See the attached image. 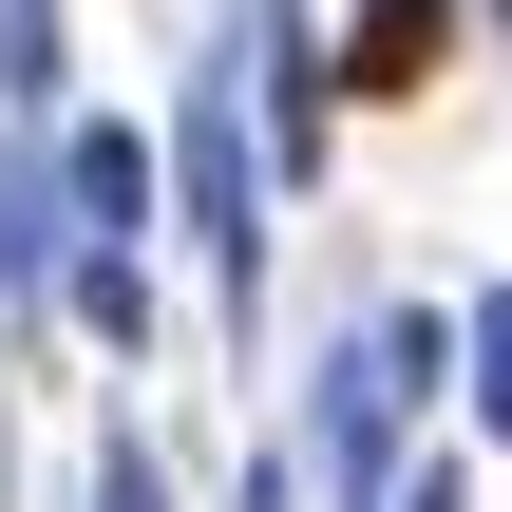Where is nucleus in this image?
Returning <instances> with one entry per match:
<instances>
[{"mask_svg":"<svg viewBox=\"0 0 512 512\" xmlns=\"http://www.w3.org/2000/svg\"><path fill=\"white\" fill-rule=\"evenodd\" d=\"M95 512H171V475H152V456L114 437V456H95Z\"/></svg>","mask_w":512,"mask_h":512,"instance_id":"7","label":"nucleus"},{"mask_svg":"<svg viewBox=\"0 0 512 512\" xmlns=\"http://www.w3.org/2000/svg\"><path fill=\"white\" fill-rule=\"evenodd\" d=\"M171 171H190V228H209V304L247 323V285H266V228H247V95H228V76H190V114H171Z\"/></svg>","mask_w":512,"mask_h":512,"instance_id":"2","label":"nucleus"},{"mask_svg":"<svg viewBox=\"0 0 512 512\" xmlns=\"http://www.w3.org/2000/svg\"><path fill=\"white\" fill-rule=\"evenodd\" d=\"M475 418H494V437H512V285H494V304H475Z\"/></svg>","mask_w":512,"mask_h":512,"instance_id":"6","label":"nucleus"},{"mask_svg":"<svg viewBox=\"0 0 512 512\" xmlns=\"http://www.w3.org/2000/svg\"><path fill=\"white\" fill-rule=\"evenodd\" d=\"M437 38H456V0H361V19H342V95H418Z\"/></svg>","mask_w":512,"mask_h":512,"instance_id":"4","label":"nucleus"},{"mask_svg":"<svg viewBox=\"0 0 512 512\" xmlns=\"http://www.w3.org/2000/svg\"><path fill=\"white\" fill-rule=\"evenodd\" d=\"M399 512H456V475H437V494H399Z\"/></svg>","mask_w":512,"mask_h":512,"instance_id":"8","label":"nucleus"},{"mask_svg":"<svg viewBox=\"0 0 512 512\" xmlns=\"http://www.w3.org/2000/svg\"><path fill=\"white\" fill-rule=\"evenodd\" d=\"M0 95H57V0H0Z\"/></svg>","mask_w":512,"mask_h":512,"instance_id":"5","label":"nucleus"},{"mask_svg":"<svg viewBox=\"0 0 512 512\" xmlns=\"http://www.w3.org/2000/svg\"><path fill=\"white\" fill-rule=\"evenodd\" d=\"M57 171H76V323L114 342V323H133V209H152V152L76 114V152H57Z\"/></svg>","mask_w":512,"mask_h":512,"instance_id":"3","label":"nucleus"},{"mask_svg":"<svg viewBox=\"0 0 512 512\" xmlns=\"http://www.w3.org/2000/svg\"><path fill=\"white\" fill-rule=\"evenodd\" d=\"M418 380H437V323H418V304L323 361V494L342 512H399V418H418Z\"/></svg>","mask_w":512,"mask_h":512,"instance_id":"1","label":"nucleus"}]
</instances>
